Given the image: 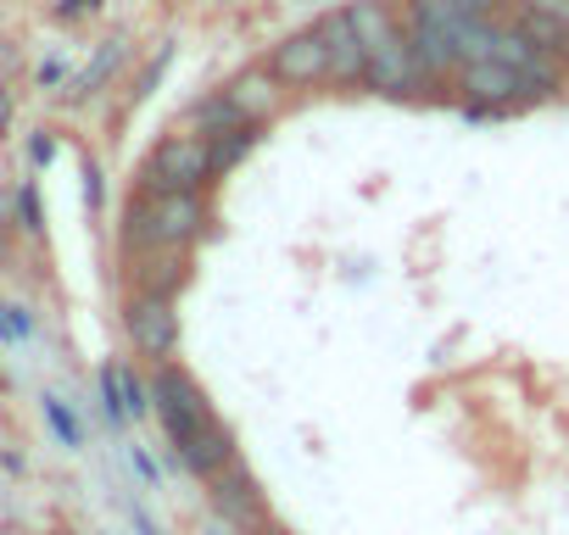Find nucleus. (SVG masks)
<instances>
[{"label":"nucleus","mask_w":569,"mask_h":535,"mask_svg":"<svg viewBox=\"0 0 569 535\" xmlns=\"http://www.w3.org/2000/svg\"><path fill=\"white\" fill-rule=\"evenodd\" d=\"M201 240H212V201L207 190H129V206L118 218V256H140V251H162V245H184L196 251Z\"/></svg>","instance_id":"nucleus-1"},{"label":"nucleus","mask_w":569,"mask_h":535,"mask_svg":"<svg viewBox=\"0 0 569 535\" xmlns=\"http://www.w3.org/2000/svg\"><path fill=\"white\" fill-rule=\"evenodd\" d=\"M212 184L218 179H212V162H207V140L190 134V129H168L146 151V162L134 168V184L129 190L151 195V190H212Z\"/></svg>","instance_id":"nucleus-2"},{"label":"nucleus","mask_w":569,"mask_h":535,"mask_svg":"<svg viewBox=\"0 0 569 535\" xmlns=\"http://www.w3.org/2000/svg\"><path fill=\"white\" fill-rule=\"evenodd\" d=\"M397 18L402 34L413 46V62L425 68V79L441 90L458 73V46H452V18H458V0H397Z\"/></svg>","instance_id":"nucleus-3"},{"label":"nucleus","mask_w":569,"mask_h":535,"mask_svg":"<svg viewBox=\"0 0 569 535\" xmlns=\"http://www.w3.org/2000/svg\"><path fill=\"white\" fill-rule=\"evenodd\" d=\"M151 418L162 424L168 452H173V446H184L190 435H201L218 413H212V402H207V391L196 385L190 369H179V363H157V369H151Z\"/></svg>","instance_id":"nucleus-4"},{"label":"nucleus","mask_w":569,"mask_h":535,"mask_svg":"<svg viewBox=\"0 0 569 535\" xmlns=\"http://www.w3.org/2000/svg\"><path fill=\"white\" fill-rule=\"evenodd\" d=\"M118 319H123V335H129V346H134V357L140 363H173L179 357V302L173 296H151V291H123V307H118Z\"/></svg>","instance_id":"nucleus-5"},{"label":"nucleus","mask_w":569,"mask_h":535,"mask_svg":"<svg viewBox=\"0 0 569 535\" xmlns=\"http://www.w3.org/2000/svg\"><path fill=\"white\" fill-rule=\"evenodd\" d=\"M363 95H380V101H436V84L413 62V46L402 34V18H397V34H386L369 51V62H363Z\"/></svg>","instance_id":"nucleus-6"},{"label":"nucleus","mask_w":569,"mask_h":535,"mask_svg":"<svg viewBox=\"0 0 569 535\" xmlns=\"http://www.w3.org/2000/svg\"><path fill=\"white\" fill-rule=\"evenodd\" d=\"M262 68H268V79L284 95H313V90L330 84V51H325V40H319L313 23L308 29H291L284 40H273L268 57H262Z\"/></svg>","instance_id":"nucleus-7"},{"label":"nucleus","mask_w":569,"mask_h":535,"mask_svg":"<svg viewBox=\"0 0 569 535\" xmlns=\"http://www.w3.org/2000/svg\"><path fill=\"white\" fill-rule=\"evenodd\" d=\"M207 507L223 529L234 535H257L268 524V496L257 485V474L246 468V457H229L212 480H207Z\"/></svg>","instance_id":"nucleus-8"},{"label":"nucleus","mask_w":569,"mask_h":535,"mask_svg":"<svg viewBox=\"0 0 569 535\" xmlns=\"http://www.w3.org/2000/svg\"><path fill=\"white\" fill-rule=\"evenodd\" d=\"M313 29H319V40H325V51H330V90L363 95V62H369V51H363V40H358L347 7H325V12L313 18Z\"/></svg>","instance_id":"nucleus-9"},{"label":"nucleus","mask_w":569,"mask_h":535,"mask_svg":"<svg viewBox=\"0 0 569 535\" xmlns=\"http://www.w3.org/2000/svg\"><path fill=\"white\" fill-rule=\"evenodd\" d=\"M452 95H458V101H475V107H497V112H508V118L530 112L519 73L502 68V62H491V57H486V62H463V68L452 73Z\"/></svg>","instance_id":"nucleus-10"},{"label":"nucleus","mask_w":569,"mask_h":535,"mask_svg":"<svg viewBox=\"0 0 569 535\" xmlns=\"http://www.w3.org/2000/svg\"><path fill=\"white\" fill-rule=\"evenodd\" d=\"M190 274H196V251H184V245L140 251V256L123 262V291H151V296H173L179 302Z\"/></svg>","instance_id":"nucleus-11"},{"label":"nucleus","mask_w":569,"mask_h":535,"mask_svg":"<svg viewBox=\"0 0 569 535\" xmlns=\"http://www.w3.org/2000/svg\"><path fill=\"white\" fill-rule=\"evenodd\" d=\"M223 95H229V107L246 118V123H257V129H268L279 112H284V101H291V95H284L273 79H268V68L257 62V68H240L234 79H223L218 84Z\"/></svg>","instance_id":"nucleus-12"},{"label":"nucleus","mask_w":569,"mask_h":535,"mask_svg":"<svg viewBox=\"0 0 569 535\" xmlns=\"http://www.w3.org/2000/svg\"><path fill=\"white\" fill-rule=\"evenodd\" d=\"M123 57H129V34L118 29V34H107L101 46H96V57H90V68L84 73H73L68 79V90L57 95V107H68V112H79V107H90L112 79H118V68H123Z\"/></svg>","instance_id":"nucleus-13"},{"label":"nucleus","mask_w":569,"mask_h":535,"mask_svg":"<svg viewBox=\"0 0 569 535\" xmlns=\"http://www.w3.org/2000/svg\"><path fill=\"white\" fill-rule=\"evenodd\" d=\"M168 457H173L190 480H212L229 457H240V446H234V430H229L223 418H212L201 435H190V441H184V446H173Z\"/></svg>","instance_id":"nucleus-14"},{"label":"nucleus","mask_w":569,"mask_h":535,"mask_svg":"<svg viewBox=\"0 0 569 535\" xmlns=\"http://www.w3.org/2000/svg\"><path fill=\"white\" fill-rule=\"evenodd\" d=\"M257 140H262V129L257 123H229V129H218V134H207V162H212V179H229L251 151H257Z\"/></svg>","instance_id":"nucleus-15"},{"label":"nucleus","mask_w":569,"mask_h":535,"mask_svg":"<svg viewBox=\"0 0 569 535\" xmlns=\"http://www.w3.org/2000/svg\"><path fill=\"white\" fill-rule=\"evenodd\" d=\"M347 18H352L363 51H375L386 34H397V0H347Z\"/></svg>","instance_id":"nucleus-16"},{"label":"nucleus","mask_w":569,"mask_h":535,"mask_svg":"<svg viewBox=\"0 0 569 535\" xmlns=\"http://www.w3.org/2000/svg\"><path fill=\"white\" fill-rule=\"evenodd\" d=\"M229 123H246L234 107H229V95L223 90H207V95H196L190 107H184V123L179 129H190V134H218V129H229Z\"/></svg>","instance_id":"nucleus-17"},{"label":"nucleus","mask_w":569,"mask_h":535,"mask_svg":"<svg viewBox=\"0 0 569 535\" xmlns=\"http://www.w3.org/2000/svg\"><path fill=\"white\" fill-rule=\"evenodd\" d=\"M536 57H541V46H536V40H530V34L513 23V18H502V29H497V46H491V62H502V68H513V73H519V68H530Z\"/></svg>","instance_id":"nucleus-18"},{"label":"nucleus","mask_w":569,"mask_h":535,"mask_svg":"<svg viewBox=\"0 0 569 535\" xmlns=\"http://www.w3.org/2000/svg\"><path fill=\"white\" fill-rule=\"evenodd\" d=\"M173 51H179V40H173V34H162V40H157V57H151V62H146V73H140V84L129 90V101H134V107H146V101L157 95V84H162V79H168V68H173Z\"/></svg>","instance_id":"nucleus-19"},{"label":"nucleus","mask_w":569,"mask_h":535,"mask_svg":"<svg viewBox=\"0 0 569 535\" xmlns=\"http://www.w3.org/2000/svg\"><path fill=\"white\" fill-rule=\"evenodd\" d=\"M118 391H123V413L134 424L151 418V374H140L134 363H118Z\"/></svg>","instance_id":"nucleus-20"},{"label":"nucleus","mask_w":569,"mask_h":535,"mask_svg":"<svg viewBox=\"0 0 569 535\" xmlns=\"http://www.w3.org/2000/svg\"><path fill=\"white\" fill-rule=\"evenodd\" d=\"M40 413H46V424H51V435H57V441H62L68 452H79V446H84V430H79V418H73V407H68V402H62L57 391H46V396H40Z\"/></svg>","instance_id":"nucleus-21"},{"label":"nucleus","mask_w":569,"mask_h":535,"mask_svg":"<svg viewBox=\"0 0 569 535\" xmlns=\"http://www.w3.org/2000/svg\"><path fill=\"white\" fill-rule=\"evenodd\" d=\"M12 212H18V229L46 240V206H40V179H23L18 195H12Z\"/></svg>","instance_id":"nucleus-22"},{"label":"nucleus","mask_w":569,"mask_h":535,"mask_svg":"<svg viewBox=\"0 0 569 535\" xmlns=\"http://www.w3.org/2000/svg\"><path fill=\"white\" fill-rule=\"evenodd\" d=\"M23 157H29V173H51V168H57V157H62V129L40 123V129L29 134Z\"/></svg>","instance_id":"nucleus-23"},{"label":"nucleus","mask_w":569,"mask_h":535,"mask_svg":"<svg viewBox=\"0 0 569 535\" xmlns=\"http://www.w3.org/2000/svg\"><path fill=\"white\" fill-rule=\"evenodd\" d=\"M96 396H101V418H107V430H123L129 413H123V391H118V363H101V374H96Z\"/></svg>","instance_id":"nucleus-24"},{"label":"nucleus","mask_w":569,"mask_h":535,"mask_svg":"<svg viewBox=\"0 0 569 535\" xmlns=\"http://www.w3.org/2000/svg\"><path fill=\"white\" fill-rule=\"evenodd\" d=\"M34 313L23 307V302H0V346H23V341H34Z\"/></svg>","instance_id":"nucleus-25"},{"label":"nucleus","mask_w":569,"mask_h":535,"mask_svg":"<svg viewBox=\"0 0 569 535\" xmlns=\"http://www.w3.org/2000/svg\"><path fill=\"white\" fill-rule=\"evenodd\" d=\"M79 190H84V206H90V218H101L107 212V173H101V162L84 151V162H79Z\"/></svg>","instance_id":"nucleus-26"},{"label":"nucleus","mask_w":569,"mask_h":535,"mask_svg":"<svg viewBox=\"0 0 569 535\" xmlns=\"http://www.w3.org/2000/svg\"><path fill=\"white\" fill-rule=\"evenodd\" d=\"M107 12V0H57V7H51V23H90V18H101Z\"/></svg>","instance_id":"nucleus-27"},{"label":"nucleus","mask_w":569,"mask_h":535,"mask_svg":"<svg viewBox=\"0 0 569 535\" xmlns=\"http://www.w3.org/2000/svg\"><path fill=\"white\" fill-rule=\"evenodd\" d=\"M129 463H134V474H140V485H146V491H157V485H162V468L151 463V452H146V446H129Z\"/></svg>","instance_id":"nucleus-28"},{"label":"nucleus","mask_w":569,"mask_h":535,"mask_svg":"<svg viewBox=\"0 0 569 535\" xmlns=\"http://www.w3.org/2000/svg\"><path fill=\"white\" fill-rule=\"evenodd\" d=\"M519 12H536V18H552V23H569V0H513Z\"/></svg>","instance_id":"nucleus-29"},{"label":"nucleus","mask_w":569,"mask_h":535,"mask_svg":"<svg viewBox=\"0 0 569 535\" xmlns=\"http://www.w3.org/2000/svg\"><path fill=\"white\" fill-rule=\"evenodd\" d=\"M34 84H40V90L68 84V62H57V57H51V62H40V68H34Z\"/></svg>","instance_id":"nucleus-30"},{"label":"nucleus","mask_w":569,"mask_h":535,"mask_svg":"<svg viewBox=\"0 0 569 535\" xmlns=\"http://www.w3.org/2000/svg\"><path fill=\"white\" fill-rule=\"evenodd\" d=\"M458 7H463V12H475V18H502V12L513 7V0H458Z\"/></svg>","instance_id":"nucleus-31"},{"label":"nucleus","mask_w":569,"mask_h":535,"mask_svg":"<svg viewBox=\"0 0 569 535\" xmlns=\"http://www.w3.org/2000/svg\"><path fill=\"white\" fill-rule=\"evenodd\" d=\"M7 134H12V84L0 79V140H7Z\"/></svg>","instance_id":"nucleus-32"},{"label":"nucleus","mask_w":569,"mask_h":535,"mask_svg":"<svg viewBox=\"0 0 569 535\" xmlns=\"http://www.w3.org/2000/svg\"><path fill=\"white\" fill-rule=\"evenodd\" d=\"M552 57H558V68L569 73V29H563V40H558V51H552Z\"/></svg>","instance_id":"nucleus-33"},{"label":"nucleus","mask_w":569,"mask_h":535,"mask_svg":"<svg viewBox=\"0 0 569 535\" xmlns=\"http://www.w3.org/2000/svg\"><path fill=\"white\" fill-rule=\"evenodd\" d=\"M257 535H297V529H284V524H273V518H268V524H262Z\"/></svg>","instance_id":"nucleus-34"},{"label":"nucleus","mask_w":569,"mask_h":535,"mask_svg":"<svg viewBox=\"0 0 569 535\" xmlns=\"http://www.w3.org/2000/svg\"><path fill=\"white\" fill-rule=\"evenodd\" d=\"M0 256H7V234H0Z\"/></svg>","instance_id":"nucleus-35"},{"label":"nucleus","mask_w":569,"mask_h":535,"mask_svg":"<svg viewBox=\"0 0 569 535\" xmlns=\"http://www.w3.org/2000/svg\"><path fill=\"white\" fill-rule=\"evenodd\" d=\"M0 391H7V380H0Z\"/></svg>","instance_id":"nucleus-36"}]
</instances>
